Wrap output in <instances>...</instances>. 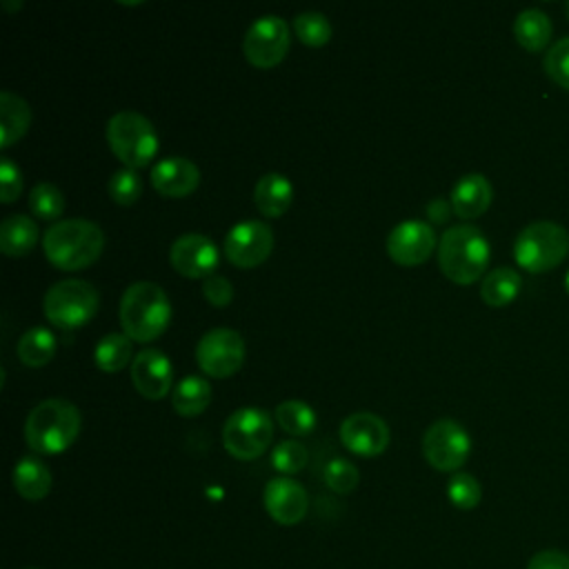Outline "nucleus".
<instances>
[{"label": "nucleus", "instance_id": "nucleus-19", "mask_svg": "<svg viewBox=\"0 0 569 569\" xmlns=\"http://www.w3.org/2000/svg\"><path fill=\"white\" fill-rule=\"evenodd\" d=\"M493 198L491 182L482 173H465L456 180L449 193V202L456 216L462 220H473L482 216Z\"/></svg>", "mask_w": 569, "mask_h": 569}, {"label": "nucleus", "instance_id": "nucleus-42", "mask_svg": "<svg viewBox=\"0 0 569 569\" xmlns=\"http://www.w3.org/2000/svg\"><path fill=\"white\" fill-rule=\"evenodd\" d=\"M567 16H569V2H567Z\"/></svg>", "mask_w": 569, "mask_h": 569}, {"label": "nucleus", "instance_id": "nucleus-6", "mask_svg": "<svg viewBox=\"0 0 569 569\" xmlns=\"http://www.w3.org/2000/svg\"><path fill=\"white\" fill-rule=\"evenodd\" d=\"M107 142L116 158L131 169H140L153 160L158 151V133L151 120L138 111H118L107 122Z\"/></svg>", "mask_w": 569, "mask_h": 569}, {"label": "nucleus", "instance_id": "nucleus-38", "mask_svg": "<svg viewBox=\"0 0 569 569\" xmlns=\"http://www.w3.org/2000/svg\"><path fill=\"white\" fill-rule=\"evenodd\" d=\"M202 293L209 300V305L227 307L231 302V298H233V287H231V282L224 276L213 273V276L202 280Z\"/></svg>", "mask_w": 569, "mask_h": 569}, {"label": "nucleus", "instance_id": "nucleus-28", "mask_svg": "<svg viewBox=\"0 0 569 569\" xmlns=\"http://www.w3.org/2000/svg\"><path fill=\"white\" fill-rule=\"evenodd\" d=\"M131 353H133V347L127 333H107L96 342L93 360L98 369L107 373H116L131 360Z\"/></svg>", "mask_w": 569, "mask_h": 569}, {"label": "nucleus", "instance_id": "nucleus-26", "mask_svg": "<svg viewBox=\"0 0 569 569\" xmlns=\"http://www.w3.org/2000/svg\"><path fill=\"white\" fill-rule=\"evenodd\" d=\"M520 287H522V278L516 269L496 267L485 276L480 284V298L489 307H507L509 302L516 300V296L520 293Z\"/></svg>", "mask_w": 569, "mask_h": 569}, {"label": "nucleus", "instance_id": "nucleus-11", "mask_svg": "<svg viewBox=\"0 0 569 569\" xmlns=\"http://www.w3.org/2000/svg\"><path fill=\"white\" fill-rule=\"evenodd\" d=\"M289 27L284 18L276 13H264L256 18L244 31L242 53L253 67H276L289 51Z\"/></svg>", "mask_w": 569, "mask_h": 569}, {"label": "nucleus", "instance_id": "nucleus-3", "mask_svg": "<svg viewBox=\"0 0 569 569\" xmlns=\"http://www.w3.org/2000/svg\"><path fill=\"white\" fill-rule=\"evenodd\" d=\"M80 411L64 398H47L38 402L24 420L27 445L42 456L62 453L80 433Z\"/></svg>", "mask_w": 569, "mask_h": 569}, {"label": "nucleus", "instance_id": "nucleus-29", "mask_svg": "<svg viewBox=\"0 0 569 569\" xmlns=\"http://www.w3.org/2000/svg\"><path fill=\"white\" fill-rule=\"evenodd\" d=\"M278 425L291 436H307L316 429V411L305 400H284L276 407Z\"/></svg>", "mask_w": 569, "mask_h": 569}, {"label": "nucleus", "instance_id": "nucleus-36", "mask_svg": "<svg viewBox=\"0 0 569 569\" xmlns=\"http://www.w3.org/2000/svg\"><path fill=\"white\" fill-rule=\"evenodd\" d=\"M542 69L558 87L569 91V36L549 47L542 58Z\"/></svg>", "mask_w": 569, "mask_h": 569}, {"label": "nucleus", "instance_id": "nucleus-8", "mask_svg": "<svg viewBox=\"0 0 569 569\" xmlns=\"http://www.w3.org/2000/svg\"><path fill=\"white\" fill-rule=\"evenodd\" d=\"M273 438L271 416L260 407L236 409L222 427L224 449L238 460H253L262 456Z\"/></svg>", "mask_w": 569, "mask_h": 569}, {"label": "nucleus", "instance_id": "nucleus-4", "mask_svg": "<svg viewBox=\"0 0 569 569\" xmlns=\"http://www.w3.org/2000/svg\"><path fill=\"white\" fill-rule=\"evenodd\" d=\"M491 258L489 240L476 224H453L438 242V267L456 284L476 282Z\"/></svg>", "mask_w": 569, "mask_h": 569}, {"label": "nucleus", "instance_id": "nucleus-20", "mask_svg": "<svg viewBox=\"0 0 569 569\" xmlns=\"http://www.w3.org/2000/svg\"><path fill=\"white\" fill-rule=\"evenodd\" d=\"M293 200V184L287 176L269 171L258 178L253 187V202L260 209V213L269 218L282 216Z\"/></svg>", "mask_w": 569, "mask_h": 569}, {"label": "nucleus", "instance_id": "nucleus-21", "mask_svg": "<svg viewBox=\"0 0 569 569\" xmlns=\"http://www.w3.org/2000/svg\"><path fill=\"white\" fill-rule=\"evenodd\" d=\"M53 478L38 456H22L13 467V487L24 500H42L51 491Z\"/></svg>", "mask_w": 569, "mask_h": 569}, {"label": "nucleus", "instance_id": "nucleus-24", "mask_svg": "<svg viewBox=\"0 0 569 569\" xmlns=\"http://www.w3.org/2000/svg\"><path fill=\"white\" fill-rule=\"evenodd\" d=\"M553 27L542 9H522L513 20V36L518 44L531 53L542 51L551 40Z\"/></svg>", "mask_w": 569, "mask_h": 569}, {"label": "nucleus", "instance_id": "nucleus-37", "mask_svg": "<svg viewBox=\"0 0 569 569\" xmlns=\"http://www.w3.org/2000/svg\"><path fill=\"white\" fill-rule=\"evenodd\" d=\"M20 191H22V171L11 158L2 156L0 158V200L9 204L20 196Z\"/></svg>", "mask_w": 569, "mask_h": 569}, {"label": "nucleus", "instance_id": "nucleus-7", "mask_svg": "<svg viewBox=\"0 0 569 569\" xmlns=\"http://www.w3.org/2000/svg\"><path fill=\"white\" fill-rule=\"evenodd\" d=\"M98 302L100 296L91 282L80 278H67L47 289L42 309L56 327L71 331L96 316Z\"/></svg>", "mask_w": 569, "mask_h": 569}, {"label": "nucleus", "instance_id": "nucleus-27", "mask_svg": "<svg viewBox=\"0 0 569 569\" xmlns=\"http://www.w3.org/2000/svg\"><path fill=\"white\" fill-rule=\"evenodd\" d=\"M16 353L27 367H42L56 356V336L47 327H31L20 336Z\"/></svg>", "mask_w": 569, "mask_h": 569}, {"label": "nucleus", "instance_id": "nucleus-15", "mask_svg": "<svg viewBox=\"0 0 569 569\" xmlns=\"http://www.w3.org/2000/svg\"><path fill=\"white\" fill-rule=\"evenodd\" d=\"M387 422L371 411H353L340 425V442L356 456H378L389 445Z\"/></svg>", "mask_w": 569, "mask_h": 569}, {"label": "nucleus", "instance_id": "nucleus-34", "mask_svg": "<svg viewBox=\"0 0 569 569\" xmlns=\"http://www.w3.org/2000/svg\"><path fill=\"white\" fill-rule=\"evenodd\" d=\"M322 480L336 493H351L358 487L360 473H358L356 465L349 462L347 458H333L325 465Z\"/></svg>", "mask_w": 569, "mask_h": 569}, {"label": "nucleus", "instance_id": "nucleus-41", "mask_svg": "<svg viewBox=\"0 0 569 569\" xmlns=\"http://www.w3.org/2000/svg\"><path fill=\"white\" fill-rule=\"evenodd\" d=\"M565 289H567V293H569V271H567V276H565Z\"/></svg>", "mask_w": 569, "mask_h": 569}, {"label": "nucleus", "instance_id": "nucleus-22", "mask_svg": "<svg viewBox=\"0 0 569 569\" xmlns=\"http://www.w3.org/2000/svg\"><path fill=\"white\" fill-rule=\"evenodd\" d=\"M31 124V107L18 93L0 91V147H11L27 133Z\"/></svg>", "mask_w": 569, "mask_h": 569}, {"label": "nucleus", "instance_id": "nucleus-10", "mask_svg": "<svg viewBox=\"0 0 569 569\" xmlns=\"http://www.w3.org/2000/svg\"><path fill=\"white\" fill-rule=\"evenodd\" d=\"M244 340L236 329H209L196 345V362L211 378H227L244 362Z\"/></svg>", "mask_w": 569, "mask_h": 569}, {"label": "nucleus", "instance_id": "nucleus-32", "mask_svg": "<svg viewBox=\"0 0 569 569\" xmlns=\"http://www.w3.org/2000/svg\"><path fill=\"white\" fill-rule=\"evenodd\" d=\"M447 498L453 507L469 511V509L478 507V502L482 498V487L471 473L456 471L447 482Z\"/></svg>", "mask_w": 569, "mask_h": 569}, {"label": "nucleus", "instance_id": "nucleus-23", "mask_svg": "<svg viewBox=\"0 0 569 569\" xmlns=\"http://www.w3.org/2000/svg\"><path fill=\"white\" fill-rule=\"evenodd\" d=\"M38 242V224L24 213H11L0 222V249L7 256H27Z\"/></svg>", "mask_w": 569, "mask_h": 569}, {"label": "nucleus", "instance_id": "nucleus-33", "mask_svg": "<svg viewBox=\"0 0 569 569\" xmlns=\"http://www.w3.org/2000/svg\"><path fill=\"white\" fill-rule=\"evenodd\" d=\"M107 191L118 204H133L142 196V178L131 167H120L111 173L107 182Z\"/></svg>", "mask_w": 569, "mask_h": 569}, {"label": "nucleus", "instance_id": "nucleus-12", "mask_svg": "<svg viewBox=\"0 0 569 569\" xmlns=\"http://www.w3.org/2000/svg\"><path fill=\"white\" fill-rule=\"evenodd\" d=\"M273 249V231L262 220H240L224 238V256L240 269L258 267Z\"/></svg>", "mask_w": 569, "mask_h": 569}, {"label": "nucleus", "instance_id": "nucleus-31", "mask_svg": "<svg viewBox=\"0 0 569 569\" xmlns=\"http://www.w3.org/2000/svg\"><path fill=\"white\" fill-rule=\"evenodd\" d=\"M29 209L42 220H56L64 211V196L53 182H38L29 191Z\"/></svg>", "mask_w": 569, "mask_h": 569}, {"label": "nucleus", "instance_id": "nucleus-17", "mask_svg": "<svg viewBox=\"0 0 569 569\" xmlns=\"http://www.w3.org/2000/svg\"><path fill=\"white\" fill-rule=\"evenodd\" d=\"M262 502L267 513L278 522V525H298L309 507L307 491L300 482L287 476H276L264 485L262 491Z\"/></svg>", "mask_w": 569, "mask_h": 569}, {"label": "nucleus", "instance_id": "nucleus-16", "mask_svg": "<svg viewBox=\"0 0 569 569\" xmlns=\"http://www.w3.org/2000/svg\"><path fill=\"white\" fill-rule=\"evenodd\" d=\"M131 380L140 396L149 400H158L171 391L173 385V367L164 351L160 349H142L131 360Z\"/></svg>", "mask_w": 569, "mask_h": 569}, {"label": "nucleus", "instance_id": "nucleus-2", "mask_svg": "<svg viewBox=\"0 0 569 569\" xmlns=\"http://www.w3.org/2000/svg\"><path fill=\"white\" fill-rule=\"evenodd\" d=\"M118 316L122 333L138 342H151L169 327L171 302L160 284L138 280L124 289Z\"/></svg>", "mask_w": 569, "mask_h": 569}, {"label": "nucleus", "instance_id": "nucleus-30", "mask_svg": "<svg viewBox=\"0 0 569 569\" xmlns=\"http://www.w3.org/2000/svg\"><path fill=\"white\" fill-rule=\"evenodd\" d=\"M293 31L300 42L309 47H322L331 38V22L320 11H302L293 18Z\"/></svg>", "mask_w": 569, "mask_h": 569}, {"label": "nucleus", "instance_id": "nucleus-39", "mask_svg": "<svg viewBox=\"0 0 569 569\" xmlns=\"http://www.w3.org/2000/svg\"><path fill=\"white\" fill-rule=\"evenodd\" d=\"M525 569H569V553L562 549L536 551Z\"/></svg>", "mask_w": 569, "mask_h": 569}, {"label": "nucleus", "instance_id": "nucleus-18", "mask_svg": "<svg viewBox=\"0 0 569 569\" xmlns=\"http://www.w3.org/2000/svg\"><path fill=\"white\" fill-rule=\"evenodd\" d=\"M198 182L200 169L184 156H167L151 167V184L167 198H184Z\"/></svg>", "mask_w": 569, "mask_h": 569}, {"label": "nucleus", "instance_id": "nucleus-35", "mask_svg": "<svg viewBox=\"0 0 569 569\" xmlns=\"http://www.w3.org/2000/svg\"><path fill=\"white\" fill-rule=\"evenodd\" d=\"M307 458H309V453H307L305 445L298 440H282L271 451L273 469L284 476L298 473L307 465Z\"/></svg>", "mask_w": 569, "mask_h": 569}, {"label": "nucleus", "instance_id": "nucleus-1", "mask_svg": "<svg viewBox=\"0 0 569 569\" xmlns=\"http://www.w3.org/2000/svg\"><path fill=\"white\" fill-rule=\"evenodd\" d=\"M104 247L102 229L87 218L53 222L42 236L47 260L62 271H78L96 262Z\"/></svg>", "mask_w": 569, "mask_h": 569}, {"label": "nucleus", "instance_id": "nucleus-13", "mask_svg": "<svg viewBox=\"0 0 569 569\" xmlns=\"http://www.w3.org/2000/svg\"><path fill=\"white\" fill-rule=\"evenodd\" d=\"M436 249V231L427 220H402L387 236V253L402 267L422 264Z\"/></svg>", "mask_w": 569, "mask_h": 569}, {"label": "nucleus", "instance_id": "nucleus-40", "mask_svg": "<svg viewBox=\"0 0 569 569\" xmlns=\"http://www.w3.org/2000/svg\"><path fill=\"white\" fill-rule=\"evenodd\" d=\"M451 202H447L445 198H433L429 204H427V216L431 218V222H445L451 213Z\"/></svg>", "mask_w": 569, "mask_h": 569}, {"label": "nucleus", "instance_id": "nucleus-14", "mask_svg": "<svg viewBox=\"0 0 569 569\" xmlns=\"http://www.w3.org/2000/svg\"><path fill=\"white\" fill-rule=\"evenodd\" d=\"M169 260L187 278H209L220 262V251L209 236L189 231L171 242Z\"/></svg>", "mask_w": 569, "mask_h": 569}, {"label": "nucleus", "instance_id": "nucleus-9", "mask_svg": "<svg viewBox=\"0 0 569 569\" xmlns=\"http://www.w3.org/2000/svg\"><path fill=\"white\" fill-rule=\"evenodd\" d=\"M471 451L467 429L453 418H440L422 433V456L438 471H458Z\"/></svg>", "mask_w": 569, "mask_h": 569}, {"label": "nucleus", "instance_id": "nucleus-25", "mask_svg": "<svg viewBox=\"0 0 569 569\" xmlns=\"http://www.w3.org/2000/svg\"><path fill=\"white\" fill-rule=\"evenodd\" d=\"M211 402V385L202 376H184L171 391V405L180 416H198Z\"/></svg>", "mask_w": 569, "mask_h": 569}, {"label": "nucleus", "instance_id": "nucleus-5", "mask_svg": "<svg viewBox=\"0 0 569 569\" xmlns=\"http://www.w3.org/2000/svg\"><path fill=\"white\" fill-rule=\"evenodd\" d=\"M569 253V233L562 224L551 220H536L527 224L516 242L513 258L529 273H545L558 267Z\"/></svg>", "mask_w": 569, "mask_h": 569}]
</instances>
